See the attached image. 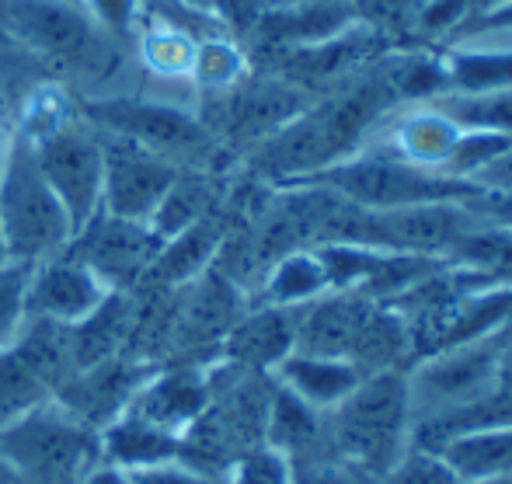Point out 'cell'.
I'll list each match as a JSON object with an SVG mask.
<instances>
[{"label":"cell","mask_w":512,"mask_h":484,"mask_svg":"<svg viewBox=\"0 0 512 484\" xmlns=\"http://www.w3.org/2000/svg\"><path fill=\"white\" fill-rule=\"evenodd\" d=\"M98 136H102V147H105L102 213L147 223L185 168L171 164L168 157L154 154V150H143L129 140H119V136H105V133Z\"/></svg>","instance_id":"cell-11"},{"label":"cell","mask_w":512,"mask_h":484,"mask_svg":"<svg viewBox=\"0 0 512 484\" xmlns=\"http://www.w3.org/2000/svg\"><path fill=\"white\" fill-rule=\"evenodd\" d=\"M297 314L300 307H269L251 303L241 321L223 338L220 359L248 373H276L279 363L297 349Z\"/></svg>","instance_id":"cell-15"},{"label":"cell","mask_w":512,"mask_h":484,"mask_svg":"<svg viewBox=\"0 0 512 484\" xmlns=\"http://www.w3.org/2000/svg\"><path fill=\"white\" fill-rule=\"evenodd\" d=\"M136 310H140V300L133 296V290H112L84 321L67 324V342L77 373L129 349Z\"/></svg>","instance_id":"cell-19"},{"label":"cell","mask_w":512,"mask_h":484,"mask_svg":"<svg viewBox=\"0 0 512 484\" xmlns=\"http://www.w3.org/2000/svg\"><path fill=\"white\" fill-rule=\"evenodd\" d=\"M436 453L464 484L506 478V474H512V425L464 432V436L443 443Z\"/></svg>","instance_id":"cell-22"},{"label":"cell","mask_w":512,"mask_h":484,"mask_svg":"<svg viewBox=\"0 0 512 484\" xmlns=\"http://www.w3.org/2000/svg\"><path fill=\"white\" fill-rule=\"evenodd\" d=\"M474 484H512V474H506V478H488V481H474Z\"/></svg>","instance_id":"cell-39"},{"label":"cell","mask_w":512,"mask_h":484,"mask_svg":"<svg viewBox=\"0 0 512 484\" xmlns=\"http://www.w3.org/2000/svg\"><path fill=\"white\" fill-rule=\"evenodd\" d=\"M276 384L307 401L317 411H331L338 401L352 394V387L366 377L359 366L345 363V359H328V356H310V352H290L279 363V370L272 373Z\"/></svg>","instance_id":"cell-21"},{"label":"cell","mask_w":512,"mask_h":484,"mask_svg":"<svg viewBox=\"0 0 512 484\" xmlns=\"http://www.w3.org/2000/svg\"><path fill=\"white\" fill-rule=\"evenodd\" d=\"M293 185H321V189L342 195L345 202L359 209H398L418 206V202H474L481 189L471 182H460L443 171H429L394 157L391 150L366 143L345 161L317 171Z\"/></svg>","instance_id":"cell-3"},{"label":"cell","mask_w":512,"mask_h":484,"mask_svg":"<svg viewBox=\"0 0 512 484\" xmlns=\"http://www.w3.org/2000/svg\"><path fill=\"white\" fill-rule=\"evenodd\" d=\"M175 4H182V7H189V11H199V14H206V11H213L220 0H175Z\"/></svg>","instance_id":"cell-36"},{"label":"cell","mask_w":512,"mask_h":484,"mask_svg":"<svg viewBox=\"0 0 512 484\" xmlns=\"http://www.w3.org/2000/svg\"><path fill=\"white\" fill-rule=\"evenodd\" d=\"M0 39H7V32H4V28H0Z\"/></svg>","instance_id":"cell-41"},{"label":"cell","mask_w":512,"mask_h":484,"mask_svg":"<svg viewBox=\"0 0 512 484\" xmlns=\"http://www.w3.org/2000/svg\"><path fill=\"white\" fill-rule=\"evenodd\" d=\"M248 77V60L244 53L227 39V35H206L196 46V63H192L189 84H196L199 95H227L230 88Z\"/></svg>","instance_id":"cell-27"},{"label":"cell","mask_w":512,"mask_h":484,"mask_svg":"<svg viewBox=\"0 0 512 484\" xmlns=\"http://www.w3.org/2000/svg\"><path fill=\"white\" fill-rule=\"evenodd\" d=\"M356 4L352 0H293L283 7H269L258 18V35L269 42L272 49L286 53V49L314 46L331 35L345 32L356 25Z\"/></svg>","instance_id":"cell-17"},{"label":"cell","mask_w":512,"mask_h":484,"mask_svg":"<svg viewBox=\"0 0 512 484\" xmlns=\"http://www.w3.org/2000/svg\"><path fill=\"white\" fill-rule=\"evenodd\" d=\"M7 136H11V122H7L4 101H0V154H4V147H7Z\"/></svg>","instance_id":"cell-37"},{"label":"cell","mask_w":512,"mask_h":484,"mask_svg":"<svg viewBox=\"0 0 512 484\" xmlns=\"http://www.w3.org/2000/svg\"><path fill=\"white\" fill-rule=\"evenodd\" d=\"M84 122L105 136H119L143 150L168 157L185 171H203L216 154V136L199 119V108L175 105L164 98H136V95H105L84 101Z\"/></svg>","instance_id":"cell-4"},{"label":"cell","mask_w":512,"mask_h":484,"mask_svg":"<svg viewBox=\"0 0 512 484\" xmlns=\"http://www.w3.org/2000/svg\"><path fill=\"white\" fill-rule=\"evenodd\" d=\"M0 484H18V481H14V474H11V467L4 464V457H0Z\"/></svg>","instance_id":"cell-38"},{"label":"cell","mask_w":512,"mask_h":484,"mask_svg":"<svg viewBox=\"0 0 512 484\" xmlns=\"http://www.w3.org/2000/svg\"><path fill=\"white\" fill-rule=\"evenodd\" d=\"M77 4L112 39H133L143 14V0H77Z\"/></svg>","instance_id":"cell-31"},{"label":"cell","mask_w":512,"mask_h":484,"mask_svg":"<svg viewBox=\"0 0 512 484\" xmlns=\"http://www.w3.org/2000/svg\"><path fill=\"white\" fill-rule=\"evenodd\" d=\"M129 484H227V478H213V474L196 471V467L182 464V460H171V464H157L147 467V471L129 474Z\"/></svg>","instance_id":"cell-33"},{"label":"cell","mask_w":512,"mask_h":484,"mask_svg":"<svg viewBox=\"0 0 512 484\" xmlns=\"http://www.w3.org/2000/svg\"><path fill=\"white\" fill-rule=\"evenodd\" d=\"M331 293L328 272L314 248H297L272 262V269L262 276L251 303H269V307H307L310 300Z\"/></svg>","instance_id":"cell-23"},{"label":"cell","mask_w":512,"mask_h":484,"mask_svg":"<svg viewBox=\"0 0 512 484\" xmlns=\"http://www.w3.org/2000/svg\"><path fill=\"white\" fill-rule=\"evenodd\" d=\"M460 129H485V133L512 136V88L488 95H439L432 98Z\"/></svg>","instance_id":"cell-28"},{"label":"cell","mask_w":512,"mask_h":484,"mask_svg":"<svg viewBox=\"0 0 512 484\" xmlns=\"http://www.w3.org/2000/svg\"><path fill=\"white\" fill-rule=\"evenodd\" d=\"M154 370L157 366L143 363V359L129 356V352H119V356L105 359V363L74 373L67 384L56 390L53 401L63 411H70L77 422L88 425V429L102 432L105 425H112L115 418L126 415L133 397L140 394L143 380Z\"/></svg>","instance_id":"cell-12"},{"label":"cell","mask_w":512,"mask_h":484,"mask_svg":"<svg viewBox=\"0 0 512 484\" xmlns=\"http://www.w3.org/2000/svg\"><path fill=\"white\" fill-rule=\"evenodd\" d=\"M161 248L147 223L122 220V216L98 213L84 230H77L67 244V255L84 262L108 290H136L147 283V272Z\"/></svg>","instance_id":"cell-10"},{"label":"cell","mask_w":512,"mask_h":484,"mask_svg":"<svg viewBox=\"0 0 512 484\" xmlns=\"http://www.w3.org/2000/svg\"><path fill=\"white\" fill-rule=\"evenodd\" d=\"M28 276H32V265L7 262L0 269V349L14 345V338L21 335L28 321Z\"/></svg>","instance_id":"cell-29"},{"label":"cell","mask_w":512,"mask_h":484,"mask_svg":"<svg viewBox=\"0 0 512 484\" xmlns=\"http://www.w3.org/2000/svg\"><path fill=\"white\" fill-rule=\"evenodd\" d=\"M84 484H129V474L115 471V467H108V464H98L95 471L84 478Z\"/></svg>","instance_id":"cell-35"},{"label":"cell","mask_w":512,"mask_h":484,"mask_svg":"<svg viewBox=\"0 0 512 484\" xmlns=\"http://www.w3.org/2000/svg\"><path fill=\"white\" fill-rule=\"evenodd\" d=\"M227 484H293V464L272 446H258L230 467Z\"/></svg>","instance_id":"cell-30"},{"label":"cell","mask_w":512,"mask_h":484,"mask_svg":"<svg viewBox=\"0 0 512 484\" xmlns=\"http://www.w3.org/2000/svg\"><path fill=\"white\" fill-rule=\"evenodd\" d=\"M213 366V363H209ZM203 363H161L147 380L140 394L129 404V415L157 425L164 432L185 436L189 425L206 411L213 397V370Z\"/></svg>","instance_id":"cell-13"},{"label":"cell","mask_w":512,"mask_h":484,"mask_svg":"<svg viewBox=\"0 0 512 484\" xmlns=\"http://www.w3.org/2000/svg\"><path fill=\"white\" fill-rule=\"evenodd\" d=\"M7 265V248H4V234H0V269Z\"/></svg>","instance_id":"cell-40"},{"label":"cell","mask_w":512,"mask_h":484,"mask_svg":"<svg viewBox=\"0 0 512 484\" xmlns=\"http://www.w3.org/2000/svg\"><path fill=\"white\" fill-rule=\"evenodd\" d=\"M4 25L28 49L60 60L77 74H102L112 63V35L88 18L77 0H7Z\"/></svg>","instance_id":"cell-7"},{"label":"cell","mask_w":512,"mask_h":484,"mask_svg":"<svg viewBox=\"0 0 512 484\" xmlns=\"http://www.w3.org/2000/svg\"><path fill=\"white\" fill-rule=\"evenodd\" d=\"M98 450H102V464L115 467L122 474L147 471L157 464H171L182 453V436L164 432L157 425L143 422L136 415H122L112 425L98 432Z\"/></svg>","instance_id":"cell-20"},{"label":"cell","mask_w":512,"mask_h":484,"mask_svg":"<svg viewBox=\"0 0 512 484\" xmlns=\"http://www.w3.org/2000/svg\"><path fill=\"white\" fill-rule=\"evenodd\" d=\"M0 457L18 484H84L102 464L98 432L46 401L0 432Z\"/></svg>","instance_id":"cell-5"},{"label":"cell","mask_w":512,"mask_h":484,"mask_svg":"<svg viewBox=\"0 0 512 484\" xmlns=\"http://www.w3.org/2000/svg\"><path fill=\"white\" fill-rule=\"evenodd\" d=\"M32 147L49 189L63 202L77 234V230H84L102 213V189H105L102 136L88 122L67 119L49 129V133L35 136Z\"/></svg>","instance_id":"cell-8"},{"label":"cell","mask_w":512,"mask_h":484,"mask_svg":"<svg viewBox=\"0 0 512 484\" xmlns=\"http://www.w3.org/2000/svg\"><path fill=\"white\" fill-rule=\"evenodd\" d=\"M265 446L279 450L290 464L335 457L328 439V411L310 408L293 390L276 384L269 401V418H265Z\"/></svg>","instance_id":"cell-18"},{"label":"cell","mask_w":512,"mask_h":484,"mask_svg":"<svg viewBox=\"0 0 512 484\" xmlns=\"http://www.w3.org/2000/svg\"><path fill=\"white\" fill-rule=\"evenodd\" d=\"M331 453L370 478H384L415 446V401L408 370L366 373L328 411Z\"/></svg>","instance_id":"cell-1"},{"label":"cell","mask_w":512,"mask_h":484,"mask_svg":"<svg viewBox=\"0 0 512 484\" xmlns=\"http://www.w3.org/2000/svg\"><path fill=\"white\" fill-rule=\"evenodd\" d=\"M46 401H53V394L35 377L32 366L18 356V349L14 345L0 349V432L32 415Z\"/></svg>","instance_id":"cell-26"},{"label":"cell","mask_w":512,"mask_h":484,"mask_svg":"<svg viewBox=\"0 0 512 484\" xmlns=\"http://www.w3.org/2000/svg\"><path fill=\"white\" fill-rule=\"evenodd\" d=\"M314 101L304 88L283 81V77H244L227 95L206 98L216 115H199L216 136V143H234V147L255 150L283 126H290L300 112Z\"/></svg>","instance_id":"cell-9"},{"label":"cell","mask_w":512,"mask_h":484,"mask_svg":"<svg viewBox=\"0 0 512 484\" xmlns=\"http://www.w3.org/2000/svg\"><path fill=\"white\" fill-rule=\"evenodd\" d=\"M509 345L512 324L492 331V335L471 338V342L450 345V349H439L432 356L418 359L408 370L415 422L439 415V411H450L457 404H467L499 387L502 356H506Z\"/></svg>","instance_id":"cell-6"},{"label":"cell","mask_w":512,"mask_h":484,"mask_svg":"<svg viewBox=\"0 0 512 484\" xmlns=\"http://www.w3.org/2000/svg\"><path fill=\"white\" fill-rule=\"evenodd\" d=\"M112 293L95 272L74 255L60 251V255L46 258V262L32 265L28 276V296L25 307L28 317L53 324H77Z\"/></svg>","instance_id":"cell-14"},{"label":"cell","mask_w":512,"mask_h":484,"mask_svg":"<svg viewBox=\"0 0 512 484\" xmlns=\"http://www.w3.org/2000/svg\"><path fill=\"white\" fill-rule=\"evenodd\" d=\"M230 237V227L220 213H209L199 223L185 227L182 234L168 237L157 248L154 265L147 272V283L157 290H178V286L196 283L203 272L216 265L223 251V241Z\"/></svg>","instance_id":"cell-16"},{"label":"cell","mask_w":512,"mask_h":484,"mask_svg":"<svg viewBox=\"0 0 512 484\" xmlns=\"http://www.w3.org/2000/svg\"><path fill=\"white\" fill-rule=\"evenodd\" d=\"M0 234L7 262L18 265H39L74 241V223L49 189L32 140L18 129H11L0 154Z\"/></svg>","instance_id":"cell-2"},{"label":"cell","mask_w":512,"mask_h":484,"mask_svg":"<svg viewBox=\"0 0 512 484\" xmlns=\"http://www.w3.org/2000/svg\"><path fill=\"white\" fill-rule=\"evenodd\" d=\"M209 213H216V189L209 175L206 171H182L161 199V206L154 209V216L147 220V227L164 244L168 237L182 234L185 227L199 223Z\"/></svg>","instance_id":"cell-24"},{"label":"cell","mask_w":512,"mask_h":484,"mask_svg":"<svg viewBox=\"0 0 512 484\" xmlns=\"http://www.w3.org/2000/svg\"><path fill=\"white\" fill-rule=\"evenodd\" d=\"M474 185H478L481 195H488V199L512 202V147L502 157H495V161L474 178Z\"/></svg>","instance_id":"cell-34"},{"label":"cell","mask_w":512,"mask_h":484,"mask_svg":"<svg viewBox=\"0 0 512 484\" xmlns=\"http://www.w3.org/2000/svg\"><path fill=\"white\" fill-rule=\"evenodd\" d=\"M293 484H380V481L356 471V467L338 457H317V460H304V464H293Z\"/></svg>","instance_id":"cell-32"},{"label":"cell","mask_w":512,"mask_h":484,"mask_svg":"<svg viewBox=\"0 0 512 484\" xmlns=\"http://www.w3.org/2000/svg\"><path fill=\"white\" fill-rule=\"evenodd\" d=\"M196 46L199 39H192L182 25L161 21V25L147 28L140 35V63L164 81H189L192 63H196Z\"/></svg>","instance_id":"cell-25"}]
</instances>
